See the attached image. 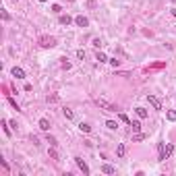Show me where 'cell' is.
Returning a JSON list of instances; mask_svg holds the SVG:
<instances>
[{"label":"cell","mask_w":176,"mask_h":176,"mask_svg":"<svg viewBox=\"0 0 176 176\" xmlns=\"http://www.w3.org/2000/svg\"><path fill=\"white\" fill-rule=\"evenodd\" d=\"M95 104L100 106L102 110H106V112H116V110H118L116 106L112 104V102H108L106 97H95Z\"/></svg>","instance_id":"cell-1"},{"label":"cell","mask_w":176,"mask_h":176,"mask_svg":"<svg viewBox=\"0 0 176 176\" xmlns=\"http://www.w3.org/2000/svg\"><path fill=\"white\" fill-rule=\"evenodd\" d=\"M39 46L42 48H54L56 46V37H52V35H42V37H39Z\"/></svg>","instance_id":"cell-2"},{"label":"cell","mask_w":176,"mask_h":176,"mask_svg":"<svg viewBox=\"0 0 176 176\" xmlns=\"http://www.w3.org/2000/svg\"><path fill=\"white\" fill-rule=\"evenodd\" d=\"M172 151H174V145H172V143H168V145L164 147V151L160 153V157H157V160H160V162H166V160L172 155Z\"/></svg>","instance_id":"cell-3"},{"label":"cell","mask_w":176,"mask_h":176,"mask_svg":"<svg viewBox=\"0 0 176 176\" xmlns=\"http://www.w3.org/2000/svg\"><path fill=\"white\" fill-rule=\"evenodd\" d=\"M75 162H77V166H79V170H81V172H83V174H85V176L89 174V166L85 164V162H83L81 157H75Z\"/></svg>","instance_id":"cell-4"},{"label":"cell","mask_w":176,"mask_h":176,"mask_svg":"<svg viewBox=\"0 0 176 176\" xmlns=\"http://www.w3.org/2000/svg\"><path fill=\"white\" fill-rule=\"evenodd\" d=\"M147 102H149V104H151L155 110H162V102H160L155 95H147Z\"/></svg>","instance_id":"cell-5"},{"label":"cell","mask_w":176,"mask_h":176,"mask_svg":"<svg viewBox=\"0 0 176 176\" xmlns=\"http://www.w3.org/2000/svg\"><path fill=\"white\" fill-rule=\"evenodd\" d=\"M11 75L15 77V79H25V70H23V69H19V66H15V69L11 70Z\"/></svg>","instance_id":"cell-6"},{"label":"cell","mask_w":176,"mask_h":176,"mask_svg":"<svg viewBox=\"0 0 176 176\" xmlns=\"http://www.w3.org/2000/svg\"><path fill=\"white\" fill-rule=\"evenodd\" d=\"M75 23L79 25V27H87V25H89V21H87V17H83V15H79V17L75 19Z\"/></svg>","instance_id":"cell-7"},{"label":"cell","mask_w":176,"mask_h":176,"mask_svg":"<svg viewBox=\"0 0 176 176\" xmlns=\"http://www.w3.org/2000/svg\"><path fill=\"white\" fill-rule=\"evenodd\" d=\"M37 124H39V129H42V130H50V120H48V118H39Z\"/></svg>","instance_id":"cell-8"},{"label":"cell","mask_w":176,"mask_h":176,"mask_svg":"<svg viewBox=\"0 0 176 176\" xmlns=\"http://www.w3.org/2000/svg\"><path fill=\"white\" fill-rule=\"evenodd\" d=\"M102 172H104V174H114V172H116V168H114V166H110V164H104V166H102Z\"/></svg>","instance_id":"cell-9"},{"label":"cell","mask_w":176,"mask_h":176,"mask_svg":"<svg viewBox=\"0 0 176 176\" xmlns=\"http://www.w3.org/2000/svg\"><path fill=\"white\" fill-rule=\"evenodd\" d=\"M135 112H137V116H139V118H147V116H149L145 108H135Z\"/></svg>","instance_id":"cell-10"},{"label":"cell","mask_w":176,"mask_h":176,"mask_svg":"<svg viewBox=\"0 0 176 176\" xmlns=\"http://www.w3.org/2000/svg\"><path fill=\"white\" fill-rule=\"evenodd\" d=\"M129 127L133 129V133H139V130H141V122H139V120H133Z\"/></svg>","instance_id":"cell-11"},{"label":"cell","mask_w":176,"mask_h":176,"mask_svg":"<svg viewBox=\"0 0 176 176\" xmlns=\"http://www.w3.org/2000/svg\"><path fill=\"white\" fill-rule=\"evenodd\" d=\"M95 60H100V62H110V58L106 56L104 52H97V54H95Z\"/></svg>","instance_id":"cell-12"},{"label":"cell","mask_w":176,"mask_h":176,"mask_svg":"<svg viewBox=\"0 0 176 176\" xmlns=\"http://www.w3.org/2000/svg\"><path fill=\"white\" fill-rule=\"evenodd\" d=\"M106 127L110 130H116L118 129V122H114V120H106Z\"/></svg>","instance_id":"cell-13"},{"label":"cell","mask_w":176,"mask_h":176,"mask_svg":"<svg viewBox=\"0 0 176 176\" xmlns=\"http://www.w3.org/2000/svg\"><path fill=\"white\" fill-rule=\"evenodd\" d=\"M60 25H66V27L70 25V17L69 15H62V17H60Z\"/></svg>","instance_id":"cell-14"},{"label":"cell","mask_w":176,"mask_h":176,"mask_svg":"<svg viewBox=\"0 0 176 176\" xmlns=\"http://www.w3.org/2000/svg\"><path fill=\"white\" fill-rule=\"evenodd\" d=\"M166 118H168L170 122H174V120H176V110H168V114H166Z\"/></svg>","instance_id":"cell-15"},{"label":"cell","mask_w":176,"mask_h":176,"mask_svg":"<svg viewBox=\"0 0 176 176\" xmlns=\"http://www.w3.org/2000/svg\"><path fill=\"white\" fill-rule=\"evenodd\" d=\"M124 151H127V147H124V145L120 143V145L116 147V153H118V157H122V155H124Z\"/></svg>","instance_id":"cell-16"},{"label":"cell","mask_w":176,"mask_h":176,"mask_svg":"<svg viewBox=\"0 0 176 176\" xmlns=\"http://www.w3.org/2000/svg\"><path fill=\"white\" fill-rule=\"evenodd\" d=\"M79 129H81L83 133H91V127H89L87 122H81V124H79Z\"/></svg>","instance_id":"cell-17"},{"label":"cell","mask_w":176,"mask_h":176,"mask_svg":"<svg viewBox=\"0 0 176 176\" xmlns=\"http://www.w3.org/2000/svg\"><path fill=\"white\" fill-rule=\"evenodd\" d=\"M147 139V135H143V133H137V135H133V141H143Z\"/></svg>","instance_id":"cell-18"},{"label":"cell","mask_w":176,"mask_h":176,"mask_svg":"<svg viewBox=\"0 0 176 176\" xmlns=\"http://www.w3.org/2000/svg\"><path fill=\"white\" fill-rule=\"evenodd\" d=\"M0 124H2V129H4V133H6V135L11 137V129H8V122H6V120H2Z\"/></svg>","instance_id":"cell-19"},{"label":"cell","mask_w":176,"mask_h":176,"mask_svg":"<svg viewBox=\"0 0 176 176\" xmlns=\"http://www.w3.org/2000/svg\"><path fill=\"white\" fill-rule=\"evenodd\" d=\"M118 118H120L122 122H127V124H130V120H129V116H127V114H118Z\"/></svg>","instance_id":"cell-20"},{"label":"cell","mask_w":176,"mask_h":176,"mask_svg":"<svg viewBox=\"0 0 176 176\" xmlns=\"http://www.w3.org/2000/svg\"><path fill=\"white\" fill-rule=\"evenodd\" d=\"M62 112H64V116L69 118V120H70V118H73V110H69V108H64V110H62Z\"/></svg>","instance_id":"cell-21"},{"label":"cell","mask_w":176,"mask_h":176,"mask_svg":"<svg viewBox=\"0 0 176 176\" xmlns=\"http://www.w3.org/2000/svg\"><path fill=\"white\" fill-rule=\"evenodd\" d=\"M0 15H2V21H11V15H8L6 11H2Z\"/></svg>","instance_id":"cell-22"},{"label":"cell","mask_w":176,"mask_h":176,"mask_svg":"<svg viewBox=\"0 0 176 176\" xmlns=\"http://www.w3.org/2000/svg\"><path fill=\"white\" fill-rule=\"evenodd\" d=\"M50 157H52V160H58V153H56V149H50Z\"/></svg>","instance_id":"cell-23"},{"label":"cell","mask_w":176,"mask_h":176,"mask_svg":"<svg viewBox=\"0 0 176 176\" xmlns=\"http://www.w3.org/2000/svg\"><path fill=\"white\" fill-rule=\"evenodd\" d=\"M46 141H48V143H50V145H56V139H54L52 135H48V137H46Z\"/></svg>","instance_id":"cell-24"},{"label":"cell","mask_w":176,"mask_h":176,"mask_svg":"<svg viewBox=\"0 0 176 176\" xmlns=\"http://www.w3.org/2000/svg\"><path fill=\"white\" fill-rule=\"evenodd\" d=\"M8 104H11L12 108H15V110H19V106H17V102H15V100H12V97H8Z\"/></svg>","instance_id":"cell-25"},{"label":"cell","mask_w":176,"mask_h":176,"mask_svg":"<svg viewBox=\"0 0 176 176\" xmlns=\"http://www.w3.org/2000/svg\"><path fill=\"white\" fill-rule=\"evenodd\" d=\"M50 102H58V95H48V104Z\"/></svg>","instance_id":"cell-26"},{"label":"cell","mask_w":176,"mask_h":176,"mask_svg":"<svg viewBox=\"0 0 176 176\" xmlns=\"http://www.w3.org/2000/svg\"><path fill=\"white\" fill-rule=\"evenodd\" d=\"M62 8H60V4H52V12H60Z\"/></svg>","instance_id":"cell-27"},{"label":"cell","mask_w":176,"mask_h":176,"mask_svg":"<svg viewBox=\"0 0 176 176\" xmlns=\"http://www.w3.org/2000/svg\"><path fill=\"white\" fill-rule=\"evenodd\" d=\"M110 64H112V66H118V64H120V60H116V58H110Z\"/></svg>","instance_id":"cell-28"},{"label":"cell","mask_w":176,"mask_h":176,"mask_svg":"<svg viewBox=\"0 0 176 176\" xmlns=\"http://www.w3.org/2000/svg\"><path fill=\"white\" fill-rule=\"evenodd\" d=\"M62 69H70V62H66V58L62 60Z\"/></svg>","instance_id":"cell-29"},{"label":"cell","mask_w":176,"mask_h":176,"mask_svg":"<svg viewBox=\"0 0 176 176\" xmlns=\"http://www.w3.org/2000/svg\"><path fill=\"white\" fill-rule=\"evenodd\" d=\"M77 56H79L81 60H85V52H83V50H79V52H77Z\"/></svg>","instance_id":"cell-30"},{"label":"cell","mask_w":176,"mask_h":176,"mask_svg":"<svg viewBox=\"0 0 176 176\" xmlns=\"http://www.w3.org/2000/svg\"><path fill=\"white\" fill-rule=\"evenodd\" d=\"M172 15H174V17H176V8H172Z\"/></svg>","instance_id":"cell-31"},{"label":"cell","mask_w":176,"mask_h":176,"mask_svg":"<svg viewBox=\"0 0 176 176\" xmlns=\"http://www.w3.org/2000/svg\"><path fill=\"white\" fill-rule=\"evenodd\" d=\"M39 2H46V0H39Z\"/></svg>","instance_id":"cell-32"}]
</instances>
